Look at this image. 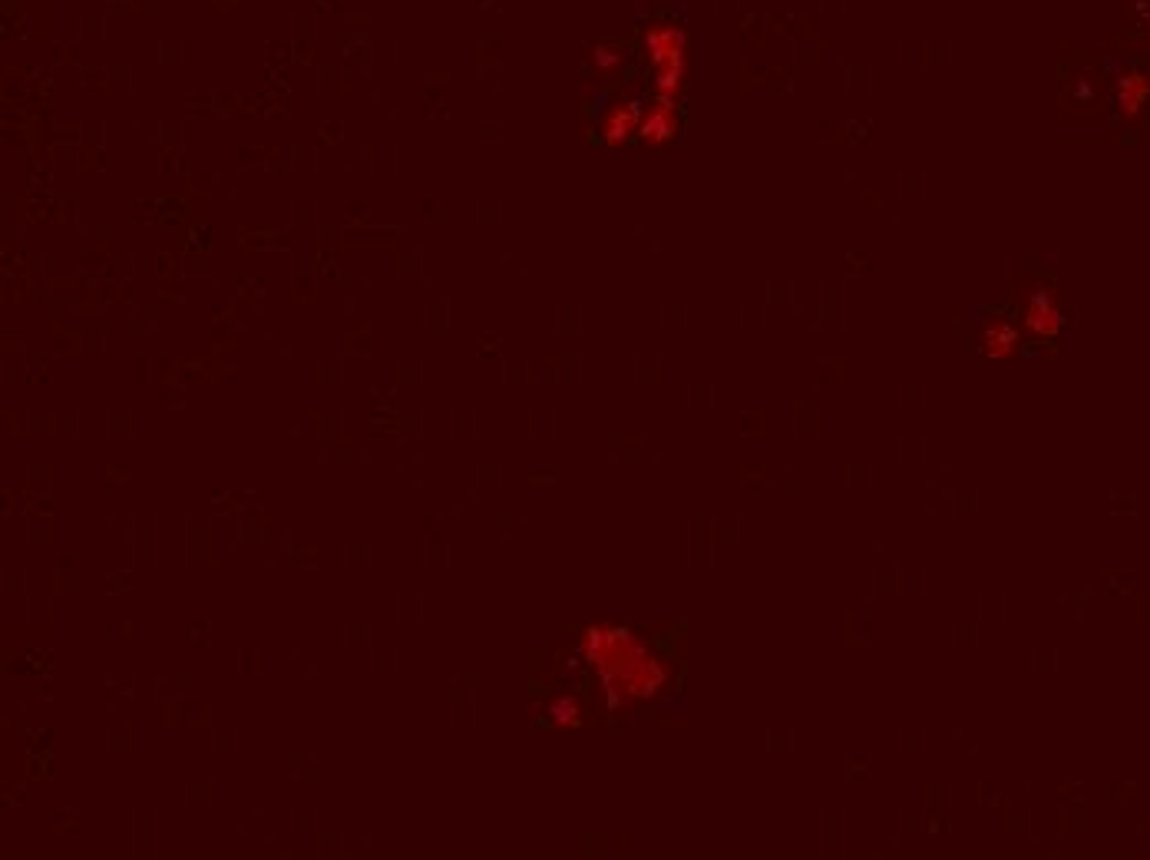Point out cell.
Here are the masks:
<instances>
[{"label": "cell", "mask_w": 1150, "mask_h": 860, "mask_svg": "<svg viewBox=\"0 0 1150 860\" xmlns=\"http://www.w3.org/2000/svg\"><path fill=\"white\" fill-rule=\"evenodd\" d=\"M579 652L599 675L606 705L612 712H622L635 702H652L672 685V665L629 626H589L583 632Z\"/></svg>", "instance_id": "cell-1"}, {"label": "cell", "mask_w": 1150, "mask_h": 860, "mask_svg": "<svg viewBox=\"0 0 1150 860\" xmlns=\"http://www.w3.org/2000/svg\"><path fill=\"white\" fill-rule=\"evenodd\" d=\"M645 54L655 70V97L659 100H682L685 77H688V41L678 24H652L645 31Z\"/></svg>", "instance_id": "cell-2"}, {"label": "cell", "mask_w": 1150, "mask_h": 860, "mask_svg": "<svg viewBox=\"0 0 1150 860\" xmlns=\"http://www.w3.org/2000/svg\"><path fill=\"white\" fill-rule=\"evenodd\" d=\"M1021 321H1025V331H1028L1031 338H1038V341L1058 338V331H1061V324H1064L1061 308H1058V301H1054V295H1051L1048 288H1038V291L1028 295L1025 311H1021Z\"/></svg>", "instance_id": "cell-3"}, {"label": "cell", "mask_w": 1150, "mask_h": 860, "mask_svg": "<svg viewBox=\"0 0 1150 860\" xmlns=\"http://www.w3.org/2000/svg\"><path fill=\"white\" fill-rule=\"evenodd\" d=\"M642 117H645V110H642L639 100H619V103H612V107L606 110L602 123H599L602 140H606L609 146H626L632 136H639Z\"/></svg>", "instance_id": "cell-4"}, {"label": "cell", "mask_w": 1150, "mask_h": 860, "mask_svg": "<svg viewBox=\"0 0 1150 860\" xmlns=\"http://www.w3.org/2000/svg\"><path fill=\"white\" fill-rule=\"evenodd\" d=\"M682 130V120H678V103L672 100H659L645 110L642 117V126H639V140L649 143V146H662V143H672Z\"/></svg>", "instance_id": "cell-5"}, {"label": "cell", "mask_w": 1150, "mask_h": 860, "mask_svg": "<svg viewBox=\"0 0 1150 860\" xmlns=\"http://www.w3.org/2000/svg\"><path fill=\"white\" fill-rule=\"evenodd\" d=\"M1021 344V331L1008 321V318H995L988 315L982 324H978V351L992 361H1005L1018 351Z\"/></svg>", "instance_id": "cell-6"}, {"label": "cell", "mask_w": 1150, "mask_h": 860, "mask_svg": "<svg viewBox=\"0 0 1150 860\" xmlns=\"http://www.w3.org/2000/svg\"><path fill=\"white\" fill-rule=\"evenodd\" d=\"M1117 110L1124 120H1137L1143 113V107L1150 103V74L1137 70V67H1127L1117 74Z\"/></svg>", "instance_id": "cell-7"}, {"label": "cell", "mask_w": 1150, "mask_h": 860, "mask_svg": "<svg viewBox=\"0 0 1150 860\" xmlns=\"http://www.w3.org/2000/svg\"><path fill=\"white\" fill-rule=\"evenodd\" d=\"M545 715L555 728H579L583 725V705L575 695H559L545 705Z\"/></svg>", "instance_id": "cell-8"}, {"label": "cell", "mask_w": 1150, "mask_h": 860, "mask_svg": "<svg viewBox=\"0 0 1150 860\" xmlns=\"http://www.w3.org/2000/svg\"><path fill=\"white\" fill-rule=\"evenodd\" d=\"M593 60L599 70H616V67H622V51L619 47H596Z\"/></svg>", "instance_id": "cell-9"}]
</instances>
